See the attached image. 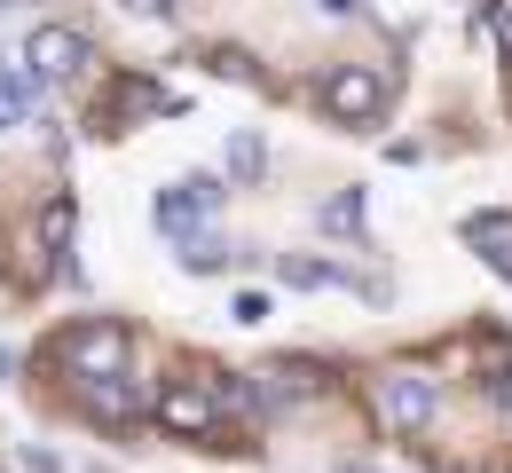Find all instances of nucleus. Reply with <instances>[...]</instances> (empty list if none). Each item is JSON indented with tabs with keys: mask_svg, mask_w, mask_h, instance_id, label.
Wrapping results in <instances>:
<instances>
[{
	"mask_svg": "<svg viewBox=\"0 0 512 473\" xmlns=\"http://www.w3.org/2000/svg\"><path fill=\"white\" fill-rule=\"evenodd\" d=\"M284 284H308V292H323V284H355V276L331 269V261H284Z\"/></svg>",
	"mask_w": 512,
	"mask_h": 473,
	"instance_id": "obj_13",
	"label": "nucleus"
},
{
	"mask_svg": "<svg viewBox=\"0 0 512 473\" xmlns=\"http://www.w3.org/2000/svg\"><path fill=\"white\" fill-rule=\"evenodd\" d=\"M371 410H379L386 434H426V426H434V410H442V395H434V379H426V371H386L379 387H371Z\"/></svg>",
	"mask_w": 512,
	"mask_h": 473,
	"instance_id": "obj_3",
	"label": "nucleus"
},
{
	"mask_svg": "<svg viewBox=\"0 0 512 473\" xmlns=\"http://www.w3.org/2000/svg\"><path fill=\"white\" fill-rule=\"evenodd\" d=\"M213 71H221V79H237V87H253V79H260V64L245 56V48H213Z\"/></svg>",
	"mask_w": 512,
	"mask_h": 473,
	"instance_id": "obj_14",
	"label": "nucleus"
},
{
	"mask_svg": "<svg viewBox=\"0 0 512 473\" xmlns=\"http://www.w3.org/2000/svg\"><path fill=\"white\" fill-rule=\"evenodd\" d=\"M150 410H158V426H166L174 442H205V434L221 426V395H213V387H197V379H166Z\"/></svg>",
	"mask_w": 512,
	"mask_h": 473,
	"instance_id": "obj_4",
	"label": "nucleus"
},
{
	"mask_svg": "<svg viewBox=\"0 0 512 473\" xmlns=\"http://www.w3.org/2000/svg\"><path fill=\"white\" fill-rule=\"evenodd\" d=\"M497 403H505V410H512V379H505V387H497Z\"/></svg>",
	"mask_w": 512,
	"mask_h": 473,
	"instance_id": "obj_21",
	"label": "nucleus"
},
{
	"mask_svg": "<svg viewBox=\"0 0 512 473\" xmlns=\"http://www.w3.org/2000/svg\"><path fill=\"white\" fill-rule=\"evenodd\" d=\"M8 371H16V355H8V347H0V379H8Z\"/></svg>",
	"mask_w": 512,
	"mask_h": 473,
	"instance_id": "obj_20",
	"label": "nucleus"
},
{
	"mask_svg": "<svg viewBox=\"0 0 512 473\" xmlns=\"http://www.w3.org/2000/svg\"><path fill=\"white\" fill-rule=\"evenodd\" d=\"M182 269L190 276H221L229 269V245H221V237H182Z\"/></svg>",
	"mask_w": 512,
	"mask_h": 473,
	"instance_id": "obj_12",
	"label": "nucleus"
},
{
	"mask_svg": "<svg viewBox=\"0 0 512 473\" xmlns=\"http://www.w3.org/2000/svg\"><path fill=\"white\" fill-rule=\"evenodd\" d=\"M331 473H379V466H331Z\"/></svg>",
	"mask_w": 512,
	"mask_h": 473,
	"instance_id": "obj_22",
	"label": "nucleus"
},
{
	"mask_svg": "<svg viewBox=\"0 0 512 473\" xmlns=\"http://www.w3.org/2000/svg\"><path fill=\"white\" fill-rule=\"evenodd\" d=\"M489 24H497V40L512 48V8H489Z\"/></svg>",
	"mask_w": 512,
	"mask_h": 473,
	"instance_id": "obj_18",
	"label": "nucleus"
},
{
	"mask_svg": "<svg viewBox=\"0 0 512 473\" xmlns=\"http://www.w3.org/2000/svg\"><path fill=\"white\" fill-rule=\"evenodd\" d=\"M229 174H237V182H260V174H268V142H260L253 127L229 135Z\"/></svg>",
	"mask_w": 512,
	"mask_h": 473,
	"instance_id": "obj_11",
	"label": "nucleus"
},
{
	"mask_svg": "<svg viewBox=\"0 0 512 473\" xmlns=\"http://www.w3.org/2000/svg\"><path fill=\"white\" fill-rule=\"evenodd\" d=\"M32 111H40V79H32V64H24V56H16V64L0 56V127H16V119H32Z\"/></svg>",
	"mask_w": 512,
	"mask_h": 473,
	"instance_id": "obj_8",
	"label": "nucleus"
},
{
	"mask_svg": "<svg viewBox=\"0 0 512 473\" xmlns=\"http://www.w3.org/2000/svg\"><path fill=\"white\" fill-rule=\"evenodd\" d=\"M323 16H355V0H316Z\"/></svg>",
	"mask_w": 512,
	"mask_h": 473,
	"instance_id": "obj_19",
	"label": "nucleus"
},
{
	"mask_svg": "<svg viewBox=\"0 0 512 473\" xmlns=\"http://www.w3.org/2000/svg\"><path fill=\"white\" fill-rule=\"evenodd\" d=\"M127 16H174V0H119Z\"/></svg>",
	"mask_w": 512,
	"mask_h": 473,
	"instance_id": "obj_16",
	"label": "nucleus"
},
{
	"mask_svg": "<svg viewBox=\"0 0 512 473\" xmlns=\"http://www.w3.org/2000/svg\"><path fill=\"white\" fill-rule=\"evenodd\" d=\"M316 111L331 119V127H379L386 111V79L371 64H331L316 79Z\"/></svg>",
	"mask_w": 512,
	"mask_h": 473,
	"instance_id": "obj_2",
	"label": "nucleus"
},
{
	"mask_svg": "<svg viewBox=\"0 0 512 473\" xmlns=\"http://www.w3.org/2000/svg\"><path fill=\"white\" fill-rule=\"evenodd\" d=\"M229 316H237V324H268V292H237Z\"/></svg>",
	"mask_w": 512,
	"mask_h": 473,
	"instance_id": "obj_15",
	"label": "nucleus"
},
{
	"mask_svg": "<svg viewBox=\"0 0 512 473\" xmlns=\"http://www.w3.org/2000/svg\"><path fill=\"white\" fill-rule=\"evenodd\" d=\"M0 8H16V0H0Z\"/></svg>",
	"mask_w": 512,
	"mask_h": 473,
	"instance_id": "obj_23",
	"label": "nucleus"
},
{
	"mask_svg": "<svg viewBox=\"0 0 512 473\" xmlns=\"http://www.w3.org/2000/svg\"><path fill=\"white\" fill-rule=\"evenodd\" d=\"M71 229H79V205L56 190V198L40 205V261H56L64 269V253H71Z\"/></svg>",
	"mask_w": 512,
	"mask_h": 473,
	"instance_id": "obj_9",
	"label": "nucleus"
},
{
	"mask_svg": "<svg viewBox=\"0 0 512 473\" xmlns=\"http://www.w3.org/2000/svg\"><path fill=\"white\" fill-rule=\"evenodd\" d=\"M24 64L40 87H56V79H79L87 71V40L71 32V24H32V40H24Z\"/></svg>",
	"mask_w": 512,
	"mask_h": 473,
	"instance_id": "obj_6",
	"label": "nucleus"
},
{
	"mask_svg": "<svg viewBox=\"0 0 512 473\" xmlns=\"http://www.w3.org/2000/svg\"><path fill=\"white\" fill-rule=\"evenodd\" d=\"M24 466L32 473H64V458H56V450H24Z\"/></svg>",
	"mask_w": 512,
	"mask_h": 473,
	"instance_id": "obj_17",
	"label": "nucleus"
},
{
	"mask_svg": "<svg viewBox=\"0 0 512 473\" xmlns=\"http://www.w3.org/2000/svg\"><path fill=\"white\" fill-rule=\"evenodd\" d=\"M221 198H229V190H221L213 174H182L174 190H158L150 213H158V229H166V237H197V221H205V213H221Z\"/></svg>",
	"mask_w": 512,
	"mask_h": 473,
	"instance_id": "obj_5",
	"label": "nucleus"
},
{
	"mask_svg": "<svg viewBox=\"0 0 512 473\" xmlns=\"http://www.w3.org/2000/svg\"><path fill=\"white\" fill-rule=\"evenodd\" d=\"M56 363H64L79 387H103V379H127L134 339H127V324H111V316H87V324H71V332L56 339Z\"/></svg>",
	"mask_w": 512,
	"mask_h": 473,
	"instance_id": "obj_1",
	"label": "nucleus"
},
{
	"mask_svg": "<svg viewBox=\"0 0 512 473\" xmlns=\"http://www.w3.org/2000/svg\"><path fill=\"white\" fill-rule=\"evenodd\" d=\"M316 229H331V237H363V190H339L331 205H316Z\"/></svg>",
	"mask_w": 512,
	"mask_h": 473,
	"instance_id": "obj_10",
	"label": "nucleus"
},
{
	"mask_svg": "<svg viewBox=\"0 0 512 473\" xmlns=\"http://www.w3.org/2000/svg\"><path fill=\"white\" fill-rule=\"evenodd\" d=\"M79 403H87L95 426H134L142 418V387L134 379H103V387H79Z\"/></svg>",
	"mask_w": 512,
	"mask_h": 473,
	"instance_id": "obj_7",
	"label": "nucleus"
}]
</instances>
